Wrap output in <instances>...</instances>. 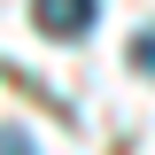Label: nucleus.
Returning a JSON list of instances; mask_svg holds the SVG:
<instances>
[{"label":"nucleus","instance_id":"1","mask_svg":"<svg viewBox=\"0 0 155 155\" xmlns=\"http://www.w3.org/2000/svg\"><path fill=\"white\" fill-rule=\"evenodd\" d=\"M93 16H101V0H31V23L47 39H85Z\"/></svg>","mask_w":155,"mask_h":155},{"label":"nucleus","instance_id":"2","mask_svg":"<svg viewBox=\"0 0 155 155\" xmlns=\"http://www.w3.org/2000/svg\"><path fill=\"white\" fill-rule=\"evenodd\" d=\"M132 62H140V70H155V39H132Z\"/></svg>","mask_w":155,"mask_h":155},{"label":"nucleus","instance_id":"3","mask_svg":"<svg viewBox=\"0 0 155 155\" xmlns=\"http://www.w3.org/2000/svg\"><path fill=\"white\" fill-rule=\"evenodd\" d=\"M0 155H23V140H16V132H0Z\"/></svg>","mask_w":155,"mask_h":155}]
</instances>
